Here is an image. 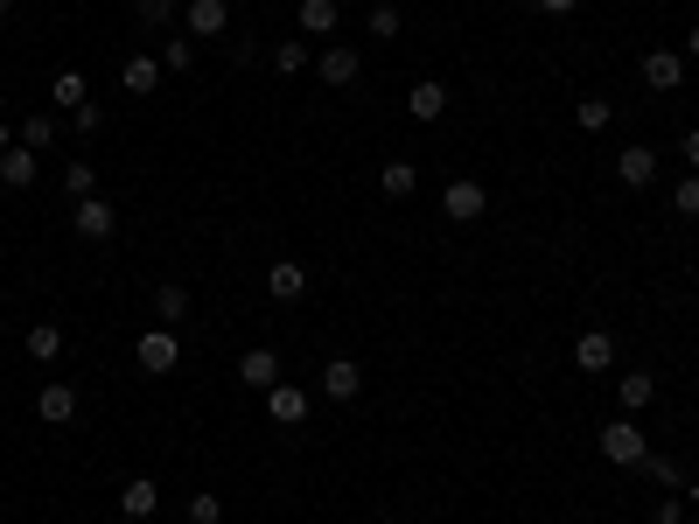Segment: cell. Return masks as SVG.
Returning <instances> with one entry per match:
<instances>
[{
  "label": "cell",
  "instance_id": "obj_33",
  "mask_svg": "<svg viewBox=\"0 0 699 524\" xmlns=\"http://www.w3.org/2000/svg\"><path fill=\"white\" fill-rule=\"evenodd\" d=\"M636 469H644L651 482H665V490L678 482V462H672V455H644V462H636Z\"/></svg>",
  "mask_w": 699,
  "mask_h": 524
},
{
  "label": "cell",
  "instance_id": "obj_36",
  "mask_svg": "<svg viewBox=\"0 0 699 524\" xmlns=\"http://www.w3.org/2000/svg\"><path fill=\"white\" fill-rule=\"evenodd\" d=\"M651 524H686V503H678V497H672V503H657Z\"/></svg>",
  "mask_w": 699,
  "mask_h": 524
},
{
  "label": "cell",
  "instance_id": "obj_2",
  "mask_svg": "<svg viewBox=\"0 0 699 524\" xmlns=\"http://www.w3.org/2000/svg\"><path fill=\"white\" fill-rule=\"evenodd\" d=\"M232 29V0H182V35L189 43H217Z\"/></svg>",
  "mask_w": 699,
  "mask_h": 524
},
{
  "label": "cell",
  "instance_id": "obj_27",
  "mask_svg": "<svg viewBox=\"0 0 699 524\" xmlns=\"http://www.w3.org/2000/svg\"><path fill=\"white\" fill-rule=\"evenodd\" d=\"M84 196H99V175H91V161H70L64 168V203H84Z\"/></svg>",
  "mask_w": 699,
  "mask_h": 524
},
{
  "label": "cell",
  "instance_id": "obj_9",
  "mask_svg": "<svg viewBox=\"0 0 699 524\" xmlns=\"http://www.w3.org/2000/svg\"><path fill=\"white\" fill-rule=\"evenodd\" d=\"M357 391H364V371H357L350 357H329V364H323V399H336V406H350Z\"/></svg>",
  "mask_w": 699,
  "mask_h": 524
},
{
  "label": "cell",
  "instance_id": "obj_35",
  "mask_svg": "<svg viewBox=\"0 0 699 524\" xmlns=\"http://www.w3.org/2000/svg\"><path fill=\"white\" fill-rule=\"evenodd\" d=\"M70 126H78V134L91 140V134H99V126H105V112H99V105H91V99H84L78 112H70Z\"/></svg>",
  "mask_w": 699,
  "mask_h": 524
},
{
  "label": "cell",
  "instance_id": "obj_34",
  "mask_svg": "<svg viewBox=\"0 0 699 524\" xmlns=\"http://www.w3.org/2000/svg\"><path fill=\"white\" fill-rule=\"evenodd\" d=\"M672 210H678V217H699V175H686V182L672 190Z\"/></svg>",
  "mask_w": 699,
  "mask_h": 524
},
{
  "label": "cell",
  "instance_id": "obj_20",
  "mask_svg": "<svg viewBox=\"0 0 699 524\" xmlns=\"http://www.w3.org/2000/svg\"><path fill=\"white\" fill-rule=\"evenodd\" d=\"M120 511H126V517H155V511H161V490H155L147 476H134V482L120 490Z\"/></svg>",
  "mask_w": 699,
  "mask_h": 524
},
{
  "label": "cell",
  "instance_id": "obj_29",
  "mask_svg": "<svg viewBox=\"0 0 699 524\" xmlns=\"http://www.w3.org/2000/svg\"><path fill=\"white\" fill-rule=\"evenodd\" d=\"M176 8H182V0H134V22L140 29H168V22H176Z\"/></svg>",
  "mask_w": 699,
  "mask_h": 524
},
{
  "label": "cell",
  "instance_id": "obj_39",
  "mask_svg": "<svg viewBox=\"0 0 699 524\" xmlns=\"http://www.w3.org/2000/svg\"><path fill=\"white\" fill-rule=\"evenodd\" d=\"M678 56H692V64H699V29H686V49H678Z\"/></svg>",
  "mask_w": 699,
  "mask_h": 524
},
{
  "label": "cell",
  "instance_id": "obj_25",
  "mask_svg": "<svg viewBox=\"0 0 699 524\" xmlns=\"http://www.w3.org/2000/svg\"><path fill=\"white\" fill-rule=\"evenodd\" d=\"M308 64H315V49H308V43H273V70H280V78H301Z\"/></svg>",
  "mask_w": 699,
  "mask_h": 524
},
{
  "label": "cell",
  "instance_id": "obj_19",
  "mask_svg": "<svg viewBox=\"0 0 699 524\" xmlns=\"http://www.w3.org/2000/svg\"><path fill=\"white\" fill-rule=\"evenodd\" d=\"M0 182L8 190H35V147H8L0 155Z\"/></svg>",
  "mask_w": 699,
  "mask_h": 524
},
{
  "label": "cell",
  "instance_id": "obj_24",
  "mask_svg": "<svg viewBox=\"0 0 699 524\" xmlns=\"http://www.w3.org/2000/svg\"><path fill=\"white\" fill-rule=\"evenodd\" d=\"M377 190H385V196H413V190H420V168H413V161H385Z\"/></svg>",
  "mask_w": 699,
  "mask_h": 524
},
{
  "label": "cell",
  "instance_id": "obj_42",
  "mask_svg": "<svg viewBox=\"0 0 699 524\" xmlns=\"http://www.w3.org/2000/svg\"><path fill=\"white\" fill-rule=\"evenodd\" d=\"M692 503H699V482H692Z\"/></svg>",
  "mask_w": 699,
  "mask_h": 524
},
{
  "label": "cell",
  "instance_id": "obj_13",
  "mask_svg": "<svg viewBox=\"0 0 699 524\" xmlns=\"http://www.w3.org/2000/svg\"><path fill=\"white\" fill-rule=\"evenodd\" d=\"M267 294H273V301H301V294H308V266H301V259L267 266Z\"/></svg>",
  "mask_w": 699,
  "mask_h": 524
},
{
  "label": "cell",
  "instance_id": "obj_14",
  "mask_svg": "<svg viewBox=\"0 0 699 524\" xmlns=\"http://www.w3.org/2000/svg\"><path fill=\"white\" fill-rule=\"evenodd\" d=\"M238 385L273 391L280 385V357H273V350H245V357H238Z\"/></svg>",
  "mask_w": 699,
  "mask_h": 524
},
{
  "label": "cell",
  "instance_id": "obj_41",
  "mask_svg": "<svg viewBox=\"0 0 699 524\" xmlns=\"http://www.w3.org/2000/svg\"><path fill=\"white\" fill-rule=\"evenodd\" d=\"M8 8H14V0H0V22H8Z\"/></svg>",
  "mask_w": 699,
  "mask_h": 524
},
{
  "label": "cell",
  "instance_id": "obj_28",
  "mask_svg": "<svg viewBox=\"0 0 699 524\" xmlns=\"http://www.w3.org/2000/svg\"><path fill=\"white\" fill-rule=\"evenodd\" d=\"M56 350H64V329H56V322H35V329H29V357H35V364H49Z\"/></svg>",
  "mask_w": 699,
  "mask_h": 524
},
{
  "label": "cell",
  "instance_id": "obj_26",
  "mask_svg": "<svg viewBox=\"0 0 699 524\" xmlns=\"http://www.w3.org/2000/svg\"><path fill=\"white\" fill-rule=\"evenodd\" d=\"M609 119H616V105H609V99H574V126H580V134H601Z\"/></svg>",
  "mask_w": 699,
  "mask_h": 524
},
{
  "label": "cell",
  "instance_id": "obj_22",
  "mask_svg": "<svg viewBox=\"0 0 699 524\" xmlns=\"http://www.w3.org/2000/svg\"><path fill=\"white\" fill-rule=\"evenodd\" d=\"M155 315H161V329H182L189 322V287H176V280L155 287Z\"/></svg>",
  "mask_w": 699,
  "mask_h": 524
},
{
  "label": "cell",
  "instance_id": "obj_4",
  "mask_svg": "<svg viewBox=\"0 0 699 524\" xmlns=\"http://www.w3.org/2000/svg\"><path fill=\"white\" fill-rule=\"evenodd\" d=\"M134 357H140L147 378H168V371L182 364V335H176V329H147L140 343H134Z\"/></svg>",
  "mask_w": 699,
  "mask_h": 524
},
{
  "label": "cell",
  "instance_id": "obj_17",
  "mask_svg": "<svg viewBox=\"0 0 699 524\" xmlns=\"http://www.w3.org/2000/svg\"><path fill=\"white\" fill-rule=\"evenodd\" d=\"M84 99H91L84 70H56V78H49V105H56V112H78Z\"/></svg>",
  "mask_w": 699,
  "mask_h": 524
},
{
  "label": "cell",
  "instance_id": "obj_5",
  "mask_svg": "<svg viewBox=\"0 0 699 524\" xmlns=\"http://www.w3.org/2000/svg\"><path fill=\"white\" fill-rule=\"evenodd\" d=\"M267 413H273V426H308V413H315V391H301V385H288V378H280V385L267 391Z\"/></svg>",
  "mask_w": 699,
  "mask_h": 524
},
{
  "label": "cell",
  "instance_id": "obj_32",
  "mask_svg": "<svg viewBox=\"0 0 699 524\" xmlns=\"http://www.w3.org/2000/svg\"><path fill=\"white\" fill-rule=\"evenodd\" d=\"M196 64V43L189 35H176V43H161V70H189Z\"/></svg>",
  "mask_w": 699,
  "mask_h": 524
},
{
  "label": "cell",
  "instance_id": "obj_7",
  "mask_svg": "<svg viewBox=\"0 0 699 524\" xmlns=\"http://www.w3.org/2000/svg\"><path fill=\"white\" fill-rule=\"evenodd\" d=\"M441 210L455 217V224H476V217L489 210V190H483V182H469V175H462V182H448V190H441Z\"/></svg>",
  "mask_w": 699,
  "mask_h": 524
},
{
  "label": "cell",
  "instance_id": "obj_11",
  "mask_svg": "<svg viewBox=\"0 0 699 524\" xmlns=\"http://www.w3.org/2000/svg\"><path fill=\"white\" fill-rule=\"evenodd\" d=\"M644 84L651 91H678V84H686V56H678V49H651L644 56Z\"/></svg>",
  "mask_w": 699,
  "mask_h": 524
},
{
  "label": "cell",
  "instance_id": "obj_18",
  "mask_svg": "<svg viewBox=\"0 0 699 524\" xmlns=\"http://www.w3.org/2000/svg\"><path fill=\"white\" fill-rule=\"evenodd\" d=\"M616 399H622V413H644V406L657 399V378L651 371H630V378H616Z\"/></svg>",
  "mask_w": 699,
  "mask_h": 524
},
{
  "label": "cell",
  "instance_id": "obj_6",
  "mask_svg": "<svg viewBox=\"0 0 699 524\" xmlns=\"http://www.w3.org/2000/svg\"><path fill=\"white\" fill-rule=\"evenodd\" d=\"M315 70H323V84H336V91H343V84H357V78H364V56H357V43H329L323 56H315Z\"/></svg>",
  "mask_w": 699,
  "mask_h": 524
},
{
  "label": "cell",
  "instance_id": "obj_31",
  "mask_svg": "<svg viewBox=\"0 0 699 524\" xmlns=\"http://www.w3.org/2000/svg\"><path fill=\"white\" fill-rule=\"evenodd\" d=\"M224 517V497L217 490H196V497H189V524H217Z\"/></svg>",
  "mask_w": 699,
  "mask_h": 524
},
{
  "label": "cell",
  "instance_id": "obj_3",
  "mask_svg": "<svg viewBox=\"0 0 699 524\" xmlns=\"http://www.w3.org/2000/svg\"><path fill=\"white\" fill-rule=\"evenodd\" d=\"M70 231H78L84 246H105V238L120 231V210H112L105 196H84V203H70Z\"/></svg>",
  "mask_w": 699,
  "mask_h": 524
},
{
  "label": "cell",
  "instance_id": "obj_40",
  "mask_svg": "<svg viewBox=\"0 0 699 524\" xmlns=\"http://www.w3.org/2000/svg\"><path fill=\"white\" fill-rule=\"evenodd\" d=\"M8 147H14V134H8V119H0V155H8Z\"/></svg>",
  "mask_w": 699,
  "mask_h": 524
},
{
  "label": "cell",
  "instance_id": "obj_30",
  "mask_svg": "<svg viewBox=\"0 0 699 524\" xmlns=\"http://www.w3.org/2000/svg\"><path fill=\"white\" fill-rule=\"evenodd\" d=\"M22 147H35V155H43V147H56V119H49V112L22 119Z\"/></svg>",
  "mask_w": 699,
  "mask_h": 524
},
{
  "label": "cell",
  "instance_id": "obj_16",
  "mask_svg": "<svg viewBox=\"0 0 699 524\" xmlns=\"http://www.w3.org/2000/svg\"><path fill=\"white\" fill-rule=\"evenodd\" d=\"M120 84L134 91V99H155V84H161V64H155V56H126V64H120Z\"/></svg>",
  "mask_w": 699,
  "mask_h": 524
},
{
  "label": "cell",
  "instance_id": "obj_23",
  "mask_svg": "<svg viewBox=\"0 0 699 524\" xmlns=\"http://www.w3.org/2000/svg\"><path fill=\"white\" fill-rule=\"evenodd\" d=\"M371 35H377V43H399V35H406V14L399 8H392V0H377V8H371V22H364Z\"/></svg>",
  "mask_w": 699,
  "mask_h": 524
},
{
  "label": "cell",
  "instance_id": "obj_1",
  "mask_svg": "<svg viewBox=\"0 0 699 524\" xmlns=\"http://www.w3.org/2000/svg\"><path fill=\"white\" fill-rule=\"evenodd\" d=\"M601 455H609L616 469H636V462L651 455V441H644V426H636V413H622V420L601 426Z\"/></svg>",
  "mask_w": 699,
  "mask_h": 524
},
{
  "label": "cell",
  "instance_id": "obj_10",
  "mask_svg": "<svg viewBox=\"0 0 699 524\" xmlns=\"http://www.w3.org/2000/svg\"><path fill=\"white\" fill-rule=\"evenodd\" d=\"M616 182H622V190H651V182H657V155H651V147H622V155H616Z\"/></svg>",
  "mask_w": 699,
  "mask_h": 524
},
{
  "label": "cell",
  "instance_id": "obj_12",
  "mask_svg": "<svg viewBox=\"0 0 699 524\" xmlns=\"http://www.w3.org/2000/svg\"><path fill=\"white\" fill-rule=\"evenodd\" d=\"M406 112H413L420 126H433V119L448 112V84H441V78H420V84L406 91Z\"/></svg>",
  "mask_w": 699,
  "mask_h": 524
},
{
  "label": "cell",
  "instance_id": "obj_38",
  "mask_svg": "<svg viewBox=\"0 0 699 524\" xmlns=\"http://www.w3.org/2000/svg\"><path fill=\"white\" fill-rule=\"evenodd\" d=\"M539 8H545V14H574L580 0H539Z\"/></svg>",
  "mask_w": 699,
  "mask_h": 524
},
{
  "label": "cell",
  "instance_id": "obj_8",
  "mask_svg": "<svg viewBox=\"0 0 699 524\" xmlns=\"http://www.w3.org/2000/svg\"><path fill=\"white\" fill-rule=\"evenodd\" d=\"M574 364L588 371V378H601V371L616 364V335H609V329H580V335H574Z\"/></svg>",
  "mask_w": 699,
  "mask_h": 524
},
{
  "label": "cell",
  "instance_id": "obj_21",
  "mask_svg": "<svg viewBox=\"0 0 699 524\" xmlns=\"http://www.w3.org/2000/svg\"><path fill=\"white\" fill-rule=\"evenodd\" d=\"M336 22H343L336 0H301V35H336Z\"/></svg>",
  "mask_w": 699,
  "mask_h": 524
},
{
  "label": "cell",
  "instance_id": "obj_37",
  "mask_svg": "<svg viewBox=\"0 0 699 524\" xmlns=\"http://www.w3.org/2000/svg\"><path fill=\"white\" fill-rule=\"evenodd\" d=\"M686 168H692V175H699V126H692V134H686Z\"/></svg>",
  "mask_w": 699,
  "mask_h": 524
},
{
  "label": "cell",
  "instance_id": "obj_15",
  "mask_svg": "<svg viewBox=\"0 0 699 524\" xmlns=\"http://www.w3.org/2000/svg\"><path fill=\"white\" fill-rule=\"evenodd\" d=\"M35 413H43L49 426H64V420H78V385H43V399H35Z\"/></svg>",
  "mask_w": 699,
  "mask_h": 524
}]
</instances>
